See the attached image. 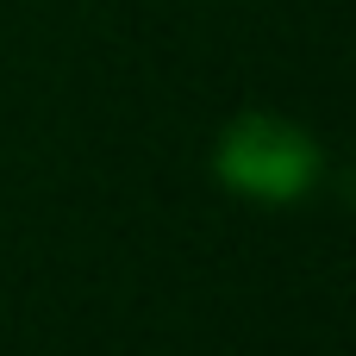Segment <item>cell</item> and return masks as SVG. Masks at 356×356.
<instances>
[{
  "label": "cell",
  "mask_w": 356,
  "mask_h": 356,
  "mask_svg": "<svg viewBox=\"0 0 356 356\" xmlns=\"http://www.w3.org/2000/svg\"><path fill=\"white\" fill-rule=\"evenodd\" d=\"M213 169L219 181H232L238 194H257V200H294L313 175H319V144L269 113L257 119H238L219 150H213Z\"/></svg>",
  "instance_id": "6da1fadb"
}]
</instances>
